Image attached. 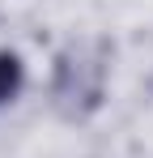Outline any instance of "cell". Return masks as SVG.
<instances>
[{"instance_id":"1","label":"cell","mask_w":153,"mask_h":158,"mask_svg":"<svg viewBox=\"0 0 153 158\" xmlns=\"http://www.w3.org/2000/svg\"><path fill=\"white\" fill-rule=\"evenodd\" d=\"M111 47L102 39H76L51 64V107L64 120H89L106 103Z\"/></svg>"},{"instance_id":"2","label":"cell","mask_w":153,"mask_h":158,"mask_svg":"<svg viewBox=\"0 0 153 158\" xmlns=\"http://www.w3.org/2000/svg\"><path fill=\"white\" fill-rule=\"evenodd\" d=\"M26 90V60L17 52H0V107Z\"/></svg>"}]
</instances>
